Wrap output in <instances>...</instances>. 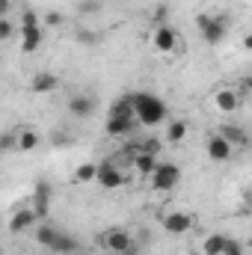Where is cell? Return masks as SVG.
<instances>
[{"label": "cell", "mask_w": 252, "mask_h": 255, "mask_svg": "<svg viewBox=\"0 0 252 255\" xmlns=\"http://www.w3.org/2000/svg\"><path fill=\"white\" fill-rule=\"evenodd\" d=\"M80 12H98V0H80Z\"/></svg>", "instance_id": "30"}, {"label": "cell", "mask_w": 252, "mask_h": 255, "mask_svg": "<svg viewBox=\"0 0 252 255\" xmlns=\"http://www.w3.org/2000/svg\"><path fill=\"white\" fill-rule=\"evenodd\" d=\"M136 119H133V110H130V101L119 98L113 107H110V116H107V133L110 136H127L133 133Z\"/></svg>", "instance_id": "2"}, {"label": "cell", "mask_w": 252, "mask_h": 255, "mask_svg": "<svg viewBox=\"0 0 252 255\" xmlns=\"http://www.w3.org/2000/svg\"><path fill=\"white\" fill-rule=\"evenodd\" d=\"M57 235H60V229L51 226V223H42V226L36 229V241H39L42 247H48V250H51V244L57 241Z\"/></svg>", "instance_id": "20"}, {"label": "cell", "mask_w": 252, "mask_h": 255, "mask_svg": "<svg viewBox=\"0 0 252 255\" xmlns=\"http://www.w3.org/2000/svg\"><path fill=\"white\" fill-rule=\"evenodd\" d=\"M0 255H3V253H0Z\"/></svg>", "instance_id": "32"}, {"label": "cell", "mask_w": 252, "mask_h": 255, "mask_svg": "<svg viewBox=\"0 0 252 255\" xmlns=\"http://www.w3.org/2000/svg\"><path fill=\"white\" fill-rule=\"evenodd\" d=\"M95 169H98V163H80V166L74 169V181H77V184L95 181Z\"/></svg>", "instance_id": "22"}, {"label": "cell", "mask_w": 252, "mask_h": 255, "mask_svg": "<svg viewBox=\"0 0 252 255\" xmlns=\"http://www.w3.org/2000/svg\"><path fill=\"white\" fill-rule=\"evenodd\" d=\"M217 133H220L232 148H235V145H247V130H244V128H238V125H220Z\"/></svg>", "instance_id": "16"}, {"label": "cell", "mask_w": 252, "mask_h": 255, "mask_svg": "<svg viewBox=\"0 0 252 255\" xmlns=\"http://www.w3.org/2000/svg\"><path fill=\"white\" fill-rule=\"evenodd\" d=\"M68 113L77 116V119H86L95 113V98L92 95H71L68 98Z\"/></svg>", "instance_id": "11"}, {"label": "cell", "mask_w": 252, "mask_h": 255, "mask_svg": "<svg viewBox=\"0 0 252 255\" xmlns=\"http://www.w3.org/2000/svg\"><path fill=\"white\" fill-rule=\"evenodd\" d=\"M95 181H98L101 187H107V190H116V187L125 184V175H122V169H119L113 160H104V163H98V169H95Z\"/></svg>", "instance_id": "7"}, {"label": "cell", "mask_w": 252, "mask_h": 255, "mask_svg": "<svg viewBox=\"0 0 252 255\" xmlns=\"http://www.w3.org/2000/svg\"><path fill=\"white\" fill-rule=\"evenodd\" d=\"M130 244H133V238H130V232H125V229H107L101 235V247L113 255H125L130 250Z\"/></svg>", "instance_id": "6"}, {"label": "cell", "mask_w": 252, "mask_h": 255, "mask_svg": "<svg viewBox=\"0 0 252 255\" xmlns=\"http://www.w3.org/2000/svg\"><path fill=\"white\" fill-rule=\"evenodd\" d=\"M166 15H169V9H166V6H157V9H154V15H151V21H154V27H160V24H166Z\"/></svg>", "instance_id": "28"}, {"label": "cell", "mask_w": 252, "mask_h": 255, "mask_svg": "<svg viewBox=\"0 0 252 255\" xmlns=\"http://www.w3.org/2000/svg\"><path fill=\"white\" fill-rule=\"evenodd\" d=\"M139 148H142L145 154H154V157H157V151H160V142H157L154 136H148V139H142V142H139Z\"/></svg>", "instance_id": "26"}, {"label": "cell", "mask_w": 252, "mask_h": 255, "mask_svg": "<svg viewBox=\"0 0 252 255\" xmlns=\"http://www.w3.org/2000/svg\"><path fill=\"white\" fill-rule=\"evenodd\" d=\"M148 178H151V187L157 193H169V190H175L178 181H181V166L172 163V160H157Z\"/></svg>", "instance_id": "4"}, {"label": "cell", "mask_w": 252, "mask_h": 255, "mask_svg": "<svg viewBox=\"0 0 252 255\" xmlns=\"http://www.w3.org/2000/svg\"><path fill=\"white\" fill-rule=\"evenodd\" d=\"M57 86H60V77L51 74V71H39V74H33V80H30V89H33V92H54Z\"/></svg>", "instance_id": "15"}, {"label": "cell", "mask_w": 252, "mask_h": 255, "mask_svg": "<svg viewBox=\"0 0 252 255\" xmlns=\"http://www.w3.org/2000/svg\"><path fill=\"white\" fill-rule=\"evenodd\" d=\"M39 145V133L33 128H21L18 130V151H33Z\"/></svg>", "instance_id": "19"}, {"label": "cell", "mask_w": 252, "mask_h": 255, "mask_svg": "<svg viewBox=\"0 0 252 255\" xmlns=\"http://www.w3.org/2000/svg\"><path fill=\"white\" fill-rule=\"evenodd\" d=\"M9 151H18V130H3L0 133V154H9Z\"/></svg>", "instance_id": "23"}, {"label": "cell", "mask_w": 252, "mask_h": 255, "mask_svg": "<svg viewBox=\"0 0 252 255\" xmlns=\"http://www.w3.org/2000/svg\"><path fill=\"white\" fill-rule=\"evenodd\" d=\"M127 101H130L136 125L157 128L166 122V104H163V98H157L151 92H133V95H127Z\"/></svg>", "instance_id": "1"}, {"label": "cell", "mask_w": 252, "mask_h": 255, "mask_svg": "<svg viewBox=\"0 0 252 255\" xmlns=\"http://www.w3.org/2000/svg\"><path fill=\"white\" fill-rule=\"evenodd\" d=\"M220 255H244V244L235 241V238H226V247H223Z\"/></svg>", "instance_id": "25"}, {"label": "cell", "mask_w": 252, "mask_h": 255, "mask_svg": "<svg viewBox=\"0 0 252 255\" xmlns=\"http://www.w3.org/2000/svg\"><path fill=\"white\" fill-rule=\"evenodd\" d=\"M226 247V235H208L205 244H202V253L205 255H220Z\"/></svg>", "instance_id": "21"}, {"label": "cell", "mask_w": 252, "mask_h": 255, "mask_svg": "<svg viewBox=\"0 0 252 255\" xmlns=\"http://www.w3.org/2000/svg\"><path fill=\"white\" fill-rule=\"evenodd\" d=\"M45 24H48V27H60V24H63V15H60V12H48V15H45Z\"/></svg>", "instance_id": "29"}, {"label": "cell", "mask_w": 252, "mask_h": 255, "mask_svg": "<svg viewBox=\"0 0 252 255\" xmlns=\"http://www.w3.org/2000/svg\"><path fill=\"white\" fill-rule=\"evenodd\" d=\"M74 255H77V253H74Z\"/></svg>", "instance_id": "33"}, {"label": "cell", "mask_w": 252, "mask_h": 255, "mask_svg": "<svg viewBox=\"0 0 252 255\" xmlns=\"http://www.w3.org/2000/svg\"><path fill=\"white\" fill-rule=\"evenodd\" d=\"M151 45H154V51H160V54H169V51H175V45H178V36H175V30H172L169 24H160V27H154Z\"/></svg>", "instance_id": "10"}, {"label": "cell", "mask_w": 252, "mask_h": 255, "mask_svg": "<svg viewBox=\"0 0 252 255\" xmlns=\"http://www.w3.org/2000/svg\"><path fill=\"white\" fill-rule=\"evenodd\" d=\"M196 27H199L202 39H205L208 45H220V42L226 39V33H229L226 18H223V15H208V12L196 15Z\"/></svg>", "instance_id": "5"}, {"label": "cell", "mask_w": 252, "mask_h": 255, "mask_svg": "<svg viewBox=\"0 0 252 255\" xmlns=\"http://www.w3.org/2000/svg\"><path fill=\"white\" fill-rule=\"evenodd\" d=\"M39 220H36V214H33V208H18L12 217H9V229L12 232H27V229H33Z\"/></svg>", "instance_id": "13"}, {"label": "cell", "mask_w": 252, "mask_h": 255, "mask_svg": "<svg viewBox=\"0 0 252 255\" xmlns=\"http://www.w3.org/2000/svg\"><path fill=\"white\" fill-rule=\"evenodd\" d=\"M77 238H71V235H65V232H60L57 235V241L51 244V253H57V255H74L77 253Z\"/></svg>", "instance_id": "17"}, {"label": "cell", "mask_w": 252, "mask_h": 255, "mask_svg": "<svg viewBox=\"0 0 252 255\" xmlns=\"http://www.w3.org/2000/svg\"><path fill=\"white\" fill-rule=\"evenodd\" d=\"M154 163H157V157H154V154H145V151L133 154V160H130V166H133V169H136L139 175H151Z\"/></svg>", "instance_id": "18"}, {"label": "cell", "mask_w": 252, "mask_h": 255, "mask_svg": "<svg viewBox=\"0 0 252 255\" xmlns=\"http://www.w3.org/2000/svg\"><path fill=\"white\" fill-rule=\"evenodd\" d=\"M12 33H15V24H12L9 18H0V42L12 39Z\"/></svg>", "instance_id": "27"}, {"label": "cell", "mask_w": 252, "mask_h": 255, "mask_svg": "<svg viewBox=\"0 0 252 255\" xmlns=\"http://www.w3.org/2000/svg\"><path fill=\"white\" fill-rule=\"evenodd\" d=\"M48 205H51V181L39 178L36 187H33V205H30L36 220H48Z\"/></svg>", "instance_id": "8"}, {"label": "cell", "mask_w": 252, "mask_h": 255, "mask_svg": "<svg viewBox=\"0 0 252 255\" xmlns=\"http://www.w3.org/2000/svg\"><path fill=\"white\" fill-rule=\"evenodd\" d=\"M42 39H45V30H42V24H39V15H36L33 9H24V12H21V51H24V54L39 51Z\"/></svg>", "instance_id": "3"}, {"label": "cell", "mask_w": 252, "mask_h": 255, "mask_svg": "<svg viewBox=\"0 0 252 255\" xmlns=\"http://www.w3.org/2000/svg\"><path fill=\"white\" fill-rule=\"evenodd\" d=\"M9 6H12V0H0V18H6V12H9Z\"/></svg>", "instance_id": "31"}, {"label": "cell", "mask_w": 252, "mask_h": 255, "mask_svg": "<svg viewBox=\"0 0 252 255\" xmlns=\"http://www.w3.org/2000/svg\"><path fill=\"white\" fill-rule=\"evenodd\" d=\"M232 151H235V148H232L220 133H214V136L208 139V157H211V160L223 163V160H229V157H232Z\"/></svg>", "instance_id": "12"}, {"label": "cell", "mask_w": 252, "mask_h": 255, "mask_svg": "<svg viewBox=\"0 0 252 255\" xmlns=\"http://www.w3.org/2000/svg\"><path fill=\"white\" fill-rule=\"evenodd\" d=\"M214 101H217V110H220V113H235V110L241 107V95H238L235 89H220V92L214 95Z\"/></svg>", "instance_id": "14"}, {"label": "cell", "mask_w": 252, "mask_h": 255, "mask_svg": "<svg viewBox=\"0 0 252 255\" xmlns=\"http://www.w3.org/2000/svg\"><path fill=\"white\" fill-rule=\"evenodd\" d=\"M160 223H163V229H166L169 235H187L190 229H193V223H196V217L187 214V211H172V214H166Z\"/></svg>", "instance_id": "9"}, {"label": "cell", "mask_w": 252, "mask_h": 255, "mask_svg": "<svg viewBox=\"0 0 252 255\" xmlns=\"http://www.w3.org/2000/svg\"><path fill=\"white\" fill-rule=\"evenodd\" d=\"M166 136H169V142H181V139L187 136V122H184V119L169 122V128H166Z\"/></svg>", "instance_id": "24"}]
</instances>
